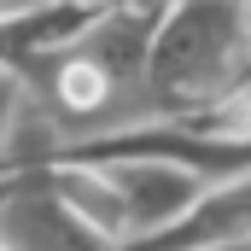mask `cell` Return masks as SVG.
I'll return each mask as SVG.
<instances>
[{"label":"cell","instance_id":"obj_1","mask_svg":"<svg viewBox=\"0 0 251 251\" xmlns=\"http://www.w3.org/2000/svg\"><path fill=\"white\" fill-rule=\"evenodd\" d=\"M146 82L170 123L210 117L251 88V6H170Z\"/></svg>","mask_w":251,"mask_h":251},{"label":"cell","instance_id":"obj_2","mask_svg":"<svg viewBox=\"0 0 251 251\" xmlns=\"http://www.w3.org/2000/svg\"><path fill=\"white\" fill-rule=\"evenodd\" d=\"M94 164H105L111 187L123 199L128 251L158 240V234H170V228H181L193 210L204 204V193H210L193 170L170 164V158H94Z\"/></svg>","mask_w":251,"mask_h":251},{"label":"cell","instance_id":"obj_3","mask_svg":"<svg viewBox=\"0 0 251 251\" xmlns=\"http://www.w3.org/2000/svg\"><path fill=\"white\" fill-rule=\"evenodd\" d=\"M0 251H128L88 222H76L41 176H6L0 181Z\"/></svg>","mask_w":251,"mask_h":251},{"label":"cell","instance_id":"obj_4","mask_svg":"<svg viewBox=\"0 0 251 251\" xmlns=\"http://www.w3.org/2000/svg\"><path fill=\"white\" fill-rule=\"evenodd\" d=\"M246 246H251V176L210 187L181 228H170L134 251H246Z\"/></svg>","mask_w":251,"mask_h":251},{"label":"cell","instance_id":"obj_5","mask_svg":"<svg viewBox=\"0 0 251 251\" xmlns=\"http://www.w3.org/2000/svg\"><path fill=\"white\" fill-rule=\"evenodd\" d=\"M41 187L53 193L76 222H88L94 234H105V240L128 246V216H123V199H117V187H111L105 164L70 152V158H59L53 170H41Z\"/></svg>","mask_w":251,"mask_h":251},{"label":"cell","instance_id":"obj_6","mask_svg":"<svg viewBox=\"0 0 251 251\" xmlns=\"http://www.w3.org/2000/svg\"><path fill=\"white\" fill-rule=\"evenodd\" d=\"M24 82H18V70L12 64H0V152H6V134H12V123H18V111H24Z\"/></svg>","mask_w":251,"mask_h":251},{"label":"cell","instance_id":"obj_7","mask_svg":"<svg viewBox=\"0 0 251 251\" xmlns=\"http://www.w3.org/2000/svg\"><path fill=\"white\" fill-rule=\"evenodd\" d=\"M246 251H251V246H246Z\"/></svg>","mask_w":251,"mask_h":251}]
</instances>
